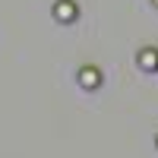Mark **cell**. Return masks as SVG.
Segmentation results:
<instances>
[{
  "label": "cell",
  "instance_id": "obj_2",
  "mask_svg": "<svg viewBox=\"0 0 158 158\" xmlns=\"http://www.w3.org/2000/svg\"><path fill=\"white\" fill-rule=\"evenodd\" d=\"M82 82H85V85H92V82H98V73H92V70H85V73H82Z\"/></svg>",
  "mask_w": 158,
  "mask_h": 158
},
{
  "label": "cell",
  "instance_id": "obj_1",
  "mask_svg": "<svg viewBox=\"0 0 158 158\" xmlns=\"http://www.w3.org/2000/svg\"><path fill=\"white\" fill-rule=\"evenodd\" d=\"M54 16H57L60 22H73V19H76V6L67 3V0H60V3L54 6Z\"/></svg>",
  "mask_w": 158,
  "mask_h": 158
}]
</instances>
